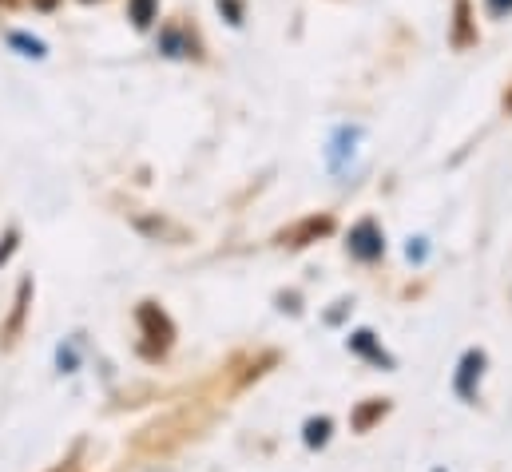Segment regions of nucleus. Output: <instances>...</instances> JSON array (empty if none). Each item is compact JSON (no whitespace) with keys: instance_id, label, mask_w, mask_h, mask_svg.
Segmentation results:
<instances>
[{"instance_id":"nucleus-1","label":"nucleus","mask_w":512,"mask_h":472,"mask_svg":"<svg viewBox=\"0 0 512 472\" xmlns=\"http://www.w3.org/2000/svg\"><path fill=\"white\" fill-rule=\"evenodd\" d=\"M135 322H139V334H143V354L159 357L171 350V342H175V326H171V318H167L155 302H139Z\"/></svg>"},{"instance_id":"nucleus-2","label":"nucleus","mask_w":512,"mask_h":472,"mask_svg":"<svg viewBox=\"0 0 512 472\" xmlns=\"http://www.w3.org/2000/svg\"><path fill=\"white\" fill-rule=\"evenodd\" d=\"M346 246H350V254H354L358 262H378L385 250V238L374 219H362V223L350 231V242H346Z\"/></svg>"},{"instance_id":"nucleus-3","label":"nucleus","mask_w":512,"mask_h":472,"mask_svg":"<svg viewBox=\"0 0 512 472\" xmlns=\"http://www.w3.org/2000/svg\"><path fill=\"white\" fill-rule=\"evenodd\" d=\"M330 231H334V219H330V215H310V219L286 227V231L278 235V242H282V246H310V242L326 238Z\"/></svg>"},{"instance_id":"nucleus-4","label":"nucleus","mask_w":512,"mask_h":472,"mask_svg":"<svg viewBox=\"0 0 512 472\" xmlns=\"http://www.w3.org/2000/svg\"><path fill=\"white\" fill-rule=\"evenodd\" d=\"M481 373H485V354L481 350H469L457 365V377H453V389L461 401H477V385H481Z\"/></svg>"},{"instance_id":"nucleus-5","label":"nucleus","mask_w":512,"mask_h":472,"mask_svg":"<svg viewBox=\"0 0 512 472\" xmlns=\"http://www.w3.org/2000/svg\"><path fill=\"white\" fill-rule=\"evenodd\" d=\"M350 350H354L358 357H366V361H374V365H385V369L393 365V357H389L382 346H378V338H374L370 330H358V334H350Z\"/></svg>"},{"instance_id":"nucleus-6","label":"nucleus","mask_w":512,"mask_h":472,"mask_svg":"<svg viewBox=\"0 0 512 472\" xmlns=\"http://www.w3.org/2000/svg\"><path fill=\"white\" fill-rule=\"evenodd\" d=\"M385 413H389V401H385V397H370V401H362V405L354 409V417H350V421H354V429H358V433H370Z\"/></svg>"},{"instance_id":"nucleus-7","label":"nucleus","mask_w":512,"mask_h":472,"mask_svg":"<svg viewBox=\"0 0 512 472\" xmlns=\"http://www.w3.org/2000/svg\"><path fill=\"white\" fill-rule=\"evenodd\" d=\"M28 298H32V282L24 278L20 290H16V302H12V318H8V326H4V342H16V334H20V326H24V314H28Z\"/></svg>"},{"instance_id":"nucleus-8","label":"nucleus","mask_w":512,"mask_h":472,"mask_svg":"<svg viewBox=\"0 0 512 472\" xmlns=\"http://www.w3.org/2000/svg\"><path fill=\"white\" fill-rule=\"evenodd\" d=\"M354 143H358V127H342V131L334 135V151H330V167H334V171L342 167L346 155H354Z\"/></svg>"},{"instance_id":"nucleus-9","label":"nucleus","mask_w":512,"mask_h":472,"mask_svg":"<svg viewBox=\"0 0 512 472\" xmlns=\"http://www.w3.org/2000/svg\"><path fill=\"white\" fill-rule=\"evenodd\" d=\"M302 441H306L310 449H322V445L330 441V417H314V421H306Z\"/></svg>"},{"instance_id":"nucleus-10","label":"nucleus","mask_w":512,"mask_h":472,"mask_svg":"<svg viewBox=\"0 0 512 472\" xmlns=\"http://www.w3.org/2000/svg\"><path fill=\"white\" fill-rule=\"evenodd\" d=\"M8 44H12V48H20L24 56H44V44H40V40H32V36H24V32H12V36H8Z\"/></svg>"},{"instance_id":"nucleus-11","label":"nucleus","mask_w":512,"mask_h":472,"mask_svg":"<svg viewBox=\"0 0 512 472\" xmlns=\"http://www.w3.org/2000/svg\"><path fill=\"white\" fill-rule=\"evenodd\" d=\"M131 20H135L139 28H147V24L155 20V0H131Z\"/></svg>"},{"instance_id":"nucleus-12","label":"nucleus","mask_w":512,"mask_h":472,"mask_svg":"<svg viewBox=\"0 0 512 472\" xmlns=\"http://www.w3.org/2000/svg\"><path fill=\"white\" fill-rule=\"evenodd\" d=\"M421 242H425V238H413V242H409V250H405L413 262H421V258H425V246H421Z\"/></svg>"},{"instance_id":"nucleus-13","label":"nucleus","mask_w":512,"mask_h":472,"mask_svg":"<svg viewBox=\"0 0 512 472\" xmlns=\"http://www.w3.org/2000/svg\"><path fill=\"white\" fill-rule=\"evenodd\" d=\"M12 250H16V231H8V238H4V246H0V262H8Z\"/></svg>"},{"instance_id":"nucleus-14","label":"nucleus","mask_w":512,"mask_h":472,"mask_svg":"<svg viewBox=\"0 0 512 472\" xmlns=\"http://www.w3.org/2000/svg\"><path fill=\"white\" fill-rule=\"evenodd\" d=\"M489 8H493V16H505L512 8V0H489Z\"/></svg>"},{"instance_id":"nucleus-15","label":"nucleus","mask_w":512,"mask_h":472,"mask_svg":"<svg viewBox=\"0 0 512 472\" xmlns=\"http://www.w3.org/2000/svg\"><path fill=\"white\" fill-rule=\"evenodd\" d=\"M52 472H80V465H72V461H68V465H56Z\"/></svg>"},{"instance_id":"nucleus-16","label":"nucleus","mask_w":512,"mask_h":472,"mask_svg":"<svg viewBox=\"0 0 512 472\" xmlns=\"http://www.w3.org/2000/svg\"><path fill=\"white\" fill-rule=\"evenodd\" d=\"M505 108L512 112V88H509V96H505Z\"/></svg>"}]
</instances>
